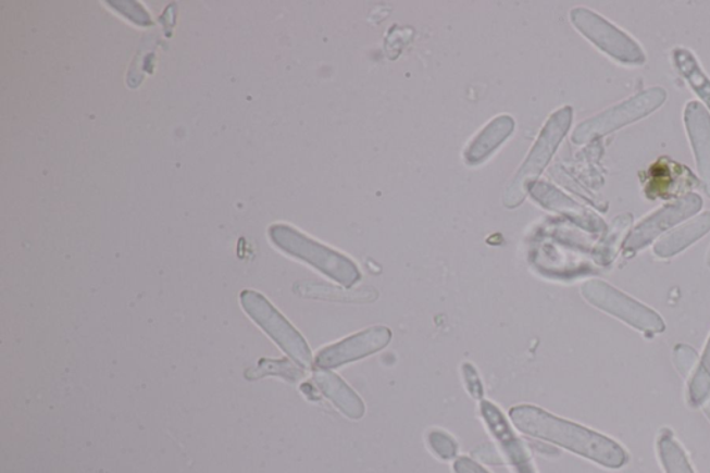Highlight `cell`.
Listing matches in <instances>:
<instances>
[{
  "instance_id": "6da1fadb",
  "label": "cell",
  "mask_w": 710,
  "mask_h": 473,
  "mask_svg": "<svg viewBox=\"0 0 710 473\" xmlns=\"http://www.w3.org/2000/svg\"><path fill=\"white\" fill-rule=\"evenodd\" d=\"M510 418L523 434L553 443L599 465L619 470L627 464V452L616 441L537 407H513Z\"/></svg>"
},
{
  "instance_id": "7a4b0ae2",
  "label": "cell",
  "mask_w": 710,
  "mask_h": 473,
  "mask_svg": "<svg viewBox=\"0 0 710 473\" xmlns=\"http://www.w3.org/2000/svg\"><path fill=\"white\" fill-rule=\"evenodd\" d=\"M270 238L285 253L306 261L322 274L339 282L345 288H351L362 278L359 266L352 263L349 257L319 244L289 225H272Z\"/></svg>"
},
{
  "instance_id": "3957f363",
  "label": "cell",
  "mask_w": 710,
  "mask_h": 473,
  "mask_svg": "<svg viewBox=\"0 0 710 473\" xmlns=\"http://www.w3.org/2000/svg\"><path fill=\"white\" fill-rule=\"evenodd\" d=\"M572 123V109L563 108L558 110L557 113L551 115V119L544 125L540 137L533 146L531 153H528L525 163L519 169L515 178H513L510 188L507 189L503 196V204L507 208H518L526 198V192L533 184V179L537 178L550 163V160L556 153L559 144L565 137L569 127Z\"/></svg>"
},
{
  "instance_id": "277c9868",
  "label": "cell",
  "mask_w": 710,
  "mask_h": 473,
  "mask_svg": "<svg viewBox=\"0 0 710 473\" xmlns=\"http://www.w3.org/2000/svg\"><path fill=\"white\" fill-rule=\"evenodd\" d=\"M582 294L598 309L618 316L644 334L655 335L664 331V322L655 311L601 281L587 282L583 285Z\"/></svg>"
},
{
  "instance_id": "5b68a950",
  "label": "cell",
  "mask_w": 710,
  "mask_h": 473,
  "mask_svg": "<svg viewBox=\"0 0 710 473\" xmlns=\"http://www.w3.org/2000/svg\"><path fill=\"white\" fill-rule=\"evenodd\" d=\"M241 304L248 313L253 316V320L259 322L261 326L269 332L272 339H275L282 349L288 353L291 359L296 360L301 369L309 370L312 365V356L309 345L299 332L289 324L288 321L282 316L278 311L265 300L263 296L256 294V291H244L240 296Z\"/></svg>"
},
{
  "instance_id": "8992f818",
  "label": "cell",
  "mask_w": 710,
  "mask_h": 473,
  "mask_svg": "<svg viewBox=\"0 0 710 473\" xmlns=\"http://www.w3.org/2000/svg\"><path fill=\"white\" fill-rule=\"evenodd\" d=\"M391 332L386 326H374L347 337L339 344L325 347L315 357V366L319 370L337 369L349 362L364 359L385 349L390 344Z\"/></svg>"
},
{
  "instance_id": "52a82bcc",
  "label": "cell",
  "mask_w": 710,
  "mask_h": 473,
  "mask_svg": "<svg viewBox=\"0 0 710 473\" xmlns=\"http://www.w3.org/2000/svg\"><path fill=\"white\" fill-rule=\"evenodd\" d=\"M481 412L483 420H485L491 435L495 436L498 445H500L513 471L515 473H537L525 445L515 435L511 425L508 424L500 409L493 404V402L483 400Z\"/></svg>"
},
{
  "instance_id": "ba28073f",
  "label": "cell",
  "mask_w": 710,
  "mask_h": 473,
  "mask_svg": "<svg viewBox=\"0 0 710 473\" xmlns=\"http://www.w3.org/2000/svg\"><path fill=\"white\" fill-rule=\"evenodd\" d=\"M699 206H701V199L689 198L657 211L652 217L643 221V223L633 231L631 236H628L626 244H624V250H626L627 253H634V251L651 244V241L657 238L659 234H662L663 231L671 228V226L677 224L678 221L687 219L688 215L694 214L695 211L699 209Z\"/></svg>"
},
{
  "instance_id": "9c48e42d",
  "label": "cell",
  "mask_w": 710,
  "mask_h": 473,
  "mask_svg": "<svg viewBox=\"0 0 710 473\" xmlns=\"http://www.w3.org/2000/svg\"><path fill=\"white\" fill-rule=\"evenodd\" d=\"M689 171L674 161L663 159L655 163L648 171L646 194L649 198H672L694 186Z\"/></svg>"
},
{
  "instance_id": "30bf717a",
  "label": "cell",
  "mask_w": 710,
  "mask_h": 473,
  "mask_svg": "<svg viewBox=\"0 0 710 473\" xmlns=\"http://www.w3.org/2000/svg\"><path fill=\"white\" fill-rule=\"evenodd\" d=\"M513 129H515V120L511 115H498L490 121L468 146L463 154L466 164L477 165L490 158L511 137Z\"/></svg>"
},
{
  "instance_id": "8fae6325",
  "label": "cell",
  "mask_w": 710,
  "mask_h": 473,
  "mask_svg": "<svg viewBox=\"0 0 710 473\" xmlns=\"http://www.w3.org/2000/svg\"><path fill=\"white\" fill-rule=\"evenodd\" d=\"M315 382L322 394L329 399L346 416L360 420L365 414L364 402L340 376L327 370H319Z\"/></svg>"
},
{
  "instance_id": "7c38bea8",
  "label": "cell",
  "mask_w": 710,
  "mask_h": 473,
  "mask_svg": "<svg viewBox=\"0 0 710 473\" xmlns=\"http://www.w3.org/2000/svg\"><path fill=\"white\" fill-rule=\"evenodd\" d=\"M528 192L535 198L538 203L546 209L559 211V213L571 215L578 224L586 226L591 231H601L603 224L591 215H587L578 208L572 200H569L565 195L558 192L556 188L546 183L532 184Z\"/></svg>"
},
{
  "instance_id": "4fadbf2b",
  "label": "cell",
  "mask_w": 710,
  "mask_h": 473,
  "mask_svg": "<svg viewBox=\"0 0 710 473\" xmlns=\"http://www.w3.org/2000/svg\"><path fill=\"white\" fill-rule=\"evenodd\" d=\"M710 229V214L702 215L701 219L692 221V223L683 226L669 235L668 238H663L657 246H655V253L659 257H671L678 253L683 249H686L688 245H692L693 241L702 238L705 234Z\"/></svg>"
},
{
  "instance_id": "5bb4252c",
  "label": "cell",
  "mask_w": 710,
  "mask_h": 473,
  "mask_svg": "<svg viewBox=\"0 0 710 473\" xmlns=\"http://www.w3.org/2000/svg\"><path fill=\"white\" fill-rule=\"evenodd\" d=\"M657 445L659 458H661L664 472L694 473L686 452H684L680 443L674 439L671 431L663 430L661 434H659Z\"/></svg>"
},
{
  "instance_id": "9a60e30c",
  "label": "cell",
  "mask_w": 710,
  "mask_h": 473,
  "mask_svg": "<svg viewBox=\"0 0 710 473\" xmlns=\"http://www.w3.org/2000/svg\"><path fill=\"white\" fill-rule=\"evenodd\" d=\"M300 294L315 297V299L345 301V303H371L377 299L375 289L347 290L336 288V286L314 284L303 285V290Z\"/></svg>"
},
{
  "instance_id": "2e32d148",
  "label": "cell",
  "mask_w": 710,
  "mask_h": 473,
  "mask_svg": "<svg viewBox=\"0 0 710 473\" xmlns=\"http://www.w3.org/2000/svg\"><path fill=\"white\" fill-rule=\"evenodd\" d=\"M710 397V337L699 360L698 369L694 371L688 385V402L693 407H702Z\"/></svg>"
},
{
  "instance_id": "e0dca14e",
  "label": "cell",
  "mask_w": 710,
  "mask_h": 473,
  "mask_svg": "<svg viewBox=\"0 0 710 473\" xmlns=\"http://www.w3.org/2000/svg\"><path fill=\"white\" fill-rule=\"evenodd\" d=\"M678 62L683 64V72L686 73L687 79L692 83V87L695 89V92L701 95V98L709 104L710 108V80L705 77V74L701 72V69H698V65L695 64L694 60L689 54H678Z\"/></svg>"
},
{
  "instance_id": "ac0fdd59",
  "label": "cell",
  "mask_w": 710,
  "mask_h": 473,
  "mask_svg": "<svg viewBox=\"0 0 710 473\" xmlns=\"http://www.w3.org/2000/svg\"><path fill=\"white\" fill-rule=\"evenodd\" d=\"M427 440H429L432 450L443 458V460H451V458L457 456L458 445L450 435L446 434V432L433 431L429 436H427Z\"/></svg>"
},
{
  "instance_id": "d6986e66",
  "label": "cell",
  "mask_w": 710,
  "mask_h": 473,
  "mask_svg": "<svg viewBox=\"0 0 710 473\" xmlns=\"http://www.w3.org/2000/svg\"><path fill=\"white\" fill-rule=\"evenodd\" d=\"M698 354L697 351L687 345H678L674 347L673 350V361L676 365L677 371L683 376L689 375V372L694 370L695 364H697Z\"/></svg>"
},
{
  "instance_id": "ffe728a7",
  "label": "cell",
  "mask_w": 710,
  "mask_h": 473,
  "mask_svg": "<svg viewBox=\"0 0 710 473\" xmlns=\"http://www.w3.org/2000/svg\"><path fill=\"white\" fill-rule=\"evenodd\" d=\"M462 372L470 395L475 397V399H482L483 394H485V387H483L479 374H477L475 366L472 364H463Z\"/></svg>"
},
{
  "instance_id": "44dd1931",
  "label": "cell",
  "mask_w": 710,
  "mask_h": 473,
  "mask_svg": "<svg viewBox=\"0 0 710 473\" xmlns=\"http://www.w3.org/2000/svg\"><path fill=\"white\" fill-rule=\"evenodd\" d=\"M454 472L456 473H488L486 470H483V466L477 464V462L471 460L468 457L458 458L454 462Z\"/></svg>"
},
{
  "instance_id": "7402d4cb",
  "label": "cell",
  "mask_w": 710,
  "mask_h": 473,
  "mask_svg": "<svg viewBox=\"0 0 710 473\" xmlns=\"http://www.w3.org/2000/svg\"><path fill=\"white\" fill-rule=\"evenodd\" d=\"M702 409L705 411V414H707V416L710 420V397H709L708 401L705 402V404L702 406Z\"/></svg>"
}]
</instances>
